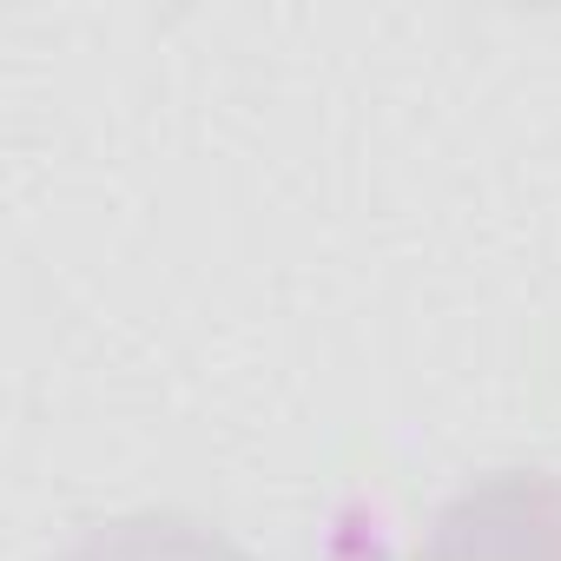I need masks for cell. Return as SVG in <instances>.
Masks as SVG:
<instances>
[{
	"instance_id": "cell-1",
	"label": "cell",
	"mask_w": 561,
	"mask_h": 561,
	"mask_svg": "<svg viewBox=\"0 0 561 561\" xmlns=\"http://www.w3.org/2000/svg\"><path fill=\"white\" fill-rule=\"evenodd\" d=\"M416 561H561V476L495 469L456 489Z\"/></svg>"
},
{
	"instance_id": "cell-2",
	"label": "cell",
	"mask_w": 561,
	"mask_h": 561,
	"mask_svg": "<svg viewBox=\"0 0 561 561\" xmlns=\"http://www.w3.org/2000/svg\"><path fill=\"white\" fill-rule=\"evenodd\" d=\"M67 561H251V554L185 515H126V522H100Z\"/></svg>"
}]
</instances>
